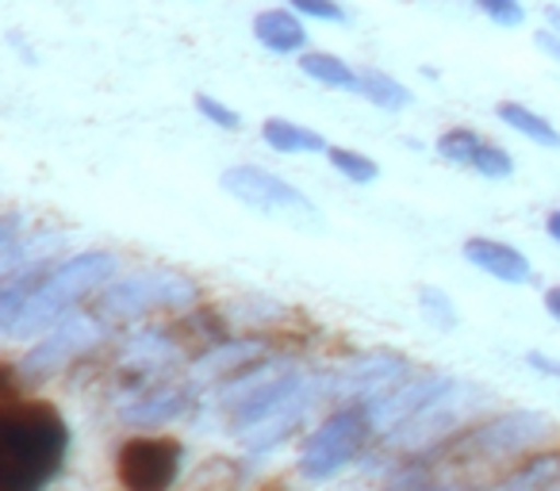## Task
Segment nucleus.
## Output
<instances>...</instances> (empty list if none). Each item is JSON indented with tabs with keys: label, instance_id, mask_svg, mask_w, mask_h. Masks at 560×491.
Segmentation results:
<instances>
[{
	"label": "nucleus",
	"instance_id": "obj_1",
	"mask_svg": "<svg viewBox=\"0 0 560 491\" xmlns=\"http://www.w3.org/2000/svg\"><path fill=\"white\" fill-rule=\"evenodd\" d=\"M70 453V422L50 399L0 404V491H47Z\"/></svg>",
	"mask_w": 560,
	"mask_h": 491
},
{
	"label": "nucleus",
	"instance_id": "obj_2",
	"mask_svg": "<svg viewBox=\"0 0 560 491\" xmlns=\"http://www.w3.org/2000/svg\"><path fill=\"white\" fill-rule=\"evenodd\" d=\"M119 261L112 250H85L73 254V258L50 266V273L43 277V284L35 289V296L27 300L24 315L12 327V335L27 338V335H47L55 323H62L66 315H73V307L81 300L96 296L104 284L116 277Z\"/></svg>",
	"mask_w": 560,
	"mask_h": 491
},
{
	"label": "nucleus",
	"instance_id": "obj_3",
	"mask_svg": "<svg viewBox=\"0 0 560 491\" xmlns=\"http://www.w3.org/2000/svg\"><path fill=\"white\" fill-rule=\"evenodd\" d=\"M552 422L541 411H503L495 419H483L468 430H457L445 442L430 445L427 453L434 465H491V460H511L545 442Z\"/></svg>",
	"mask_w": 560,
	"mask_h": 491
},
{
	"label": "nucleus",
	"instance_id": "obj_4",
	"mask_svg": "<svg viewBox=\"0 0 560 491\" xmlns=\"http://www.w3.org/2000/svg\"><path fill=\"white\" fill-rule=\"evenodd\" d=\"M200 300L192 277L173 269H142L131 277H112L93 296V315L101 323H127L147 312H188Z\"/></svg>",
	"mask_w": 560,
	"mask_h": 491
},
{
	"label": "nucleus",
	"instance_id": "obj_5",
	"mask_svg": "<svg viewBox=\"0 0 560 491\" xmlns=\"http://www.w3.org/2000/svg\"><path fill=\"white\" fill-rule=\"evenodd\" d=\"M369 437H373V426H369L365 407L361 404L338 407L300 445V460H296L300 476L312 483L335 480L342 468H350L365 453Z\"/></svg>",
	"mask_w": 560,
	"mask_h": 491
},
{
	"label": "nucleus",
	"instance_id": "obj_6",
	"mask_svg": "<svg viewBox=\"0 0 560 491\" xmlns=\"http://www.w3.org/2000/svg\"><path fill=\"white\" fill-rule=\"evenodd\" d=\"M219 185L234 196L238 203H246L249 211H261L269 219H289L300 226H323L319 208L300 192L296 185H289L277 173L261 169V165H231V169L219 177Z\"/></svg>",
	"mask_w": 560,
	"mask_h": 491
},
{
	"label": "nucleus",
	"instance_id": "obj_7",
	"mask_svg": "<svg viewBox=\"0 0 560 491\" xmlns=\"http://www.w3.org/2000/svg\"><path fill=\"white\" fill-rule=\"evenodd\" d=\"M480 396H483V388H476V384L453 376V384L442 391V396H434L422 411H415L411 419L399 422V426L388 430L384 437H388V445H396V449H404V453L430 449V445H438V442H445V437L457 434L460 422H465L468 414L483 404Z\"/></svg>",
	"mask_w": 560,
	"mask_h": 491
},
{
	"label": "nucleus",
	"instance_id": "obj_8",
	"mask_svg": "<svg viewBox=\"0 0 560 491\" xmlns=\"http://www.w3.org/2000/svg\"><path fill=\"white\" fill-rule=\"evenodd\" d=\"M185 445L173 434H135L116 453V480L124 491H170L180 476Z\"/></svg>",
	"mask_w": 560,
	"mask_h": 491
},
{
	"label": "nucleus",
	"instance_id": "obj_9",
	"mask_svg": "<svg viewBox=\"0 0 560 491\" xmlns=\"http://www.w3.org/2000/svg\"><path fill=\"white\" fill-rule=\"evenodd\" d=\"M407 376H411L407 358L388 353V350H369V353H361V358L346 361L342 369H335V373H330L319 388L327 391V396H335V399H346V404L365 407V404H373L376 396L392 391L396 384H404Z\"/></svg>",
	"mask_w": 560,
	"mask_h": 491
},
{
	"label": "nucleus",
	"instance_id": "obj_10",
	"mask_svg": "<svg viewBox=\"0 0 560 491\" xmlns=\"http://www.w3.org/2000/svg\"><path fill=\"white\" fill-rule=\"evenodd\" d=\"M101 338H104V323L96 319V315H66L62 323H55V327L27 350L20 373H24L27 384L47 381L58 369H66L70 361H78L81 353L93 350Z\"/></svg>",
	"mask_w": 560,
	"mask_h": 491
},
{
	"label": "nucleus",
	"instance_id": "obj_11",
	"mask_svg": "<svg viewBox=\"0 0 560 491\" xmlns=\"http://www.w3.org/2000/svg\"><path fill=\"white\" fill-rule=\"evenodd\" d=\"M450 384H453L450 373H422V376H407L404 384H396L392 391L376 396L373 404H365L373 434H388V430H396L399 422H407L415 411H422L434 396H442Z\"/></svg>",
	"mask_w": 560,
	"mask_h": 491
},
{
	"label": "nucleus",
	"instance_id": "obj_12",
	"mask_svg": "<svg viewBox=\"0 0 560 491\" xmlns=\"http://www.w3.org/2000/svg\"><path fill=\"white\" fill-rule=\"evenodd\" d=\"M196 404V388L192 384H150L139 388L124 407H119V419L127 426H165V422H177L188 407Z\"/></svg>",
	"mask_w": 560,
	"mask_h": 491
},
{
	"label": "nucleus",
	"instance_id": "obj_13",
	"mask_svg": "<svg viewBox=\"0 0 560 491\" xmlns=\"http://www.w3.org/2000/svg\"><path fill=\"white\" fill-rule=\"evenodd\" d=\"M465 261L476 269H483L488 277L503 284H529L534 281V269H529L526 254H518L514 246L506 242H495V238H468L465 242Z\"/></svg>",
	"mask_w": 560,
	"mask_h": 491
},
{
	"label": "nucleus",
	"instance_id": "obj_14",
	"mask_svg": "<svg viewBox=\"0 0 560 491\" xmlns=\"http://www.w3.org/2000/svg\"><path fill=\"white\" fill-rule=\"evenodd\" d=\"M47 273H50V261H43V258L0 273V330H4V335H12V327H16L20 315H24L27 300L35 296V289H39Z\"/></svg>",
	"mask_w": 560,
	"mask_h": 491
},
{
	"label": "nucleus",
	"instance_id": "obj_15",
	"mask_svg": "<svg viewBox=\"0 0 560 491\" xmlns=\"http://www.w3.org/2000/svg\"><path fill=\"white\" fill-rule=\"evenodd\" d=\"M488 491H560V453H537V457L522 460Z\"/></svg>",
	"mask_w": 560,
	"mask_h": 491
},
{
	"label": "nucleus",
	"instance_id": "obj_16",
	"mask_svg": "<svg viewBox=\"0 0 560 491\" xmlns=\"http://www.w3.org/2000/svg\"><path fill=\"white\" fill-rule=\"evenodd\" d=\"M254 35H257V43H261V47L277 50V55L304 50V43H307L304 24H300V20L292 16V12H284V9L261 12V16L254 20Z\"/></svg>",
	"mask_w": 560,
	"mask_h": 491
},
{
	"label": "nucleus",
	"instance_id": "obj_17",
	"mask_svg": "<svg viewBox=\"0 0 560 491\" xmlns=\"http://www.w3.org/2000/svg\"><path fill=\"white\" fill-rule=\"evenodd\" d=\"M261 139L269 142L272 150H280V154H319V150L330 147L319 131H312V127H304V124H292V119H277V116L261 124Z\"/></svg>",
	"mask_w": 560,
	"mask_h": 491
},
{
	"label": "nucleus",
	"instance_id": "obj_18",
	"mask_svg": "<svg viewBox=\"0 0 560 491\" xmlns=\"http://www.w3.org/2000/svg\"><path fill=\"white\" fill-rule=\"evenodd\" d=\"M495 116L503 119L506 127H514L518 135H526L529 142H537V147L545 150H560V131L549 124L545 116H537V112H529L526 104H514V101H499L495 104Z\"/></svg>",
	"mask_w": 560,
	"mask_h": 491
},
{
	"label": "nucleus",
	"instance_id": "obj_19",
	"mask_svg": "<svg viewBox=\"0 0 560 491\" xmlns=\"http://www.w3.org/2000/svg\"><path fill=\"white\" fill-rule=\"evenodd\" d=\"M358 93L384 112H404V108H411V101H415L411 89L399 85L396 78H388V73H381V70H361L358 73Z\"/></svg>",
	"mask_w": 560,
	"mask_h": 491
},
{
	"label": "nucleus",
	"instance_id": "obj_20",
	"mask_svg": "<svg viewBox=\"0 0 560 491\" xmlns=\"http://www.w3.org/2000/svg\"><path fill=\"white\" fill-rule=\"evenodd\" d=\"M300 70L319 81V85L353 89V93H358V73L350 70V62H342L338 55H327V50H307V55L300 58Z\"/></svg>",
	"mask_w": 560,
	"mask_h": 491
},
{
	"label": "nucleus",
	"instance_id": "obj_21",
	"mask_svg": "<svg viewBox=\"0 0 560 491\" xmlns=\"http://www.w3.org/2000/svg\"><path fill=\"white\" fill-rule=\"evenodd\" d=\"M327 157H330V165H335V169L350 180V185H373V180L381 177V165H376L373 157L358 154V150L327 147Z\"/></svg>",
	"mask_w": 560,
	"mask_h": 491
},
{
	"label": "nucleus",
	"instance_id": "obj_22",
	"mask_svg": "<svg viewBox=\"0 0 560 491\" xmlns=\"http://www.w3.org/2000/svg\"><path fill=\"white\" fill-rule=\"evenodd\" d=\"M468 169H476L480 177H491V180H503L514 173V157L506 154L503 147H495V142H476L472 150V162H468Z\"/></svg>",
	"mask_w": 560,
	"mask_h": 491
},
{
	"label": "nucleus",
	"instance_id": "obj_23",
	"mask_svg": "<svg viewBox=\"0 0 560 491\" xmlns=\"http://www.w3.org/2000/svg\"><path fill=\"white\" fill-rule=\"evenodd\" d=\"M476 142H480V135H476L472 127H450V131H445L442 139H438V154H442L445 162L465 165V169H468V162H472Z\"/></svg>",
	"mask_w": 560,
	"mask_h": 491
},
{
	"label": "nucleus",
	"instance_id": "obj_24",
	"mask_svg": "<svg viewBox=\"0 0 560 491\" xmlns=\"http://www.w3.org/2000/svg\"><path fill=\"white\" fill-rule=\"evenodd\" d=\"M419 307H422V315H427L430 323H434L438 330H453L457 327V307H453V300L445 296L442 289H419Z\"/></svg>",
	"mask_w": 560,
	"mask_h": 491
},
{
	"label": "nucleus",
	"instance_id": "obj_25",
	"mask_svg": "<svg viewBox=\"0 0 560 491\" xmlns=\"http://www.w3.org/2000/svg\"><path fill=\"white\" fill-rule=\"evenodd\" d=\"M196 112H200L208 124H215V127H223V131H238L242 127V116L234 108H226V104H219L215 96H208V93H196Z\"/></svg>",
	"mask_w": 560,
	"mask_h": 491
},
{
	"label": "nucleus",
	"instance_id": "obj_26",
	"mask_svg": "<svg viewBox=\"0 0 560 491\" xmlns=\"http://www.w3.org/2000/svg\"><path fill=\"white\" fill-rule=\"evenodd\" d=\"M476 9L495 20L499 27H522V20H526L518 0H476Z\"/></svg>",
	"mask_w": 560,
	"mask_h": 491
},
{
	"label": "nucleus",
	"instance_id": "obj_27",
	"mask_svg": "<svg viewBox=\"0 0 560 491\" xmlns=\"http://www.w3.org/2000/svg\"><path fill=\"white\" fill-rule=\"evenodd\" d=\"M20 396H27L24 373H20L16 365H9V361H0V404H9V399H20Z\"/></svg>",
	"mask_w": 560,
	"mask_h": 491
},
{
	"label": "nucleus",
	"instance_id": "obj_28",
	"mask_svg": "<svg viewBox=\"0 0 560 491\" xmlns=\"http://www.w3.org/2000/svg\"><path fill=\"white\" fill-rule=\"evenodd\" d=\"M292 9L304 12V16H315V20H346L342 4L338 0H292Z\"/></svg>",
	"mask_w": 560,
	"mask_h": 491
},
{
	"label": "nucleus",
	"instance_id": "obj_29",
	"mask_svg": "<svg viewBox=\"0 0 560 491\" xmlns=\"http://www.w3.org/2000/svg\"><path fill=\"white\" fill-rule=\"evenodd\" d=\"M526 365H529V369H537V373H545V376H552V381H560V361H557V358H549V353L529 350V353H526Z\"/></svg>",
	"mask_w": 560,
	"mask_h": 491
},
{
	"label": "nucleus",
	"instance_id": "obj_30",
	"mask_svg": "<svg viewBox=\"0 0 560 491\" xmlns=\"http://www.w3.org/2000/svg\"><path fill=\"white\" fill-rule=\"evenodd\" d=\"M537 47H541L545 55H552L560 62V39L552 32H537Z\"/></svg>",
	"mask_w": 560,
	"mask_h": 491
},
{
	"label": "nucleus",
	"instance_id": "obj_31",
	"mask_svg": "<svg viewBox=\"0 0 560 491\" xmlns=\"http://www.w3.org/2000/svg\"><path fill=\"white\" fill-rule=\"evenodd\" d=\"M545 312H549L552 319L560 323V284H557V289H549V292H545Z\"/></svg>",
	"mask_w": 560,
	"mask_h": 491
},
{
	"label": "nucleus",
	"instance_id": "obj_32",
	"mask_svg": "<svg viewBox=\"0 0 560 491\" xmlns=\"http://www.w3.org/2000/svg\"><path fill=\"white\" fill-rule=\"evenodd\" d=\"M545 20H549V32L560 39V4H549V9H545Z\"/></svg>",
	"mask_w": 560,
	"mask_h": 491
},
{
	"label": "nucleus",
	"instance_id": "obj_33",
	"mask_svg": "<svg viewBox=\"0 0 560 491\" xmlns=\"http://www.w3.org/2000/svg\"><path fill=\"white\" fill-rule=\"evenodd\" d=\"M545 231H549V238L560 246V211H552V215H549V223H545Z\"/></svg>",
	"mask_w": 560,
	"mask_h": 491
}]
</instances>
